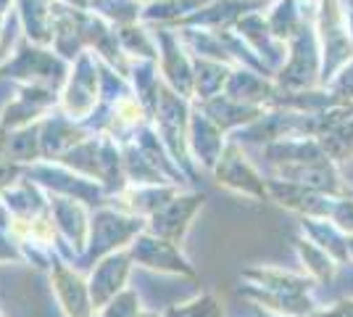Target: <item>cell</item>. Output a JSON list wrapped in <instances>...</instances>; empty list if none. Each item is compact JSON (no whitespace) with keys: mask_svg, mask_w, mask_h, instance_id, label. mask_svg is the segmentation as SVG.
<instances>
[{"mask_svg":"<svg viewBox=\"0 0 353 317\" xmlns=\"http://www.w3.org/2000/svg\"><path fill=\"white\" fill-rule=\"evenodd\" d=\"M264 0H211L206 8L192 14L182 27H195V30H235V24L248 14L264 11ZM179 30V27H176Z\"/></svg>","mask_w":353,"mask_h":317,"instance_id":"obj_16","label":"cell"},{"mask_svg":"<svg viewBox=\"0 0 353 317\" xmlns=\"http://www.w3.org/2000/svg\"><path fill=\"white\" fill-rule=\"evenodd\" d=\"M130 257L145 267L163 272H182V275H192V267L188 265V259L179 254L176 243L159 238L153 233H140L130 246Z\"/></svg>","mask_w":353,"mask_h":317,"instance_id":"obj_14","label":"cell"},{"mask_svg":"<svg viewBox=\"0 0 353 317\" xmlns=\"http://www.w3.org/2000/svg\"><path fill=\"white\" fill-rule=\"evenodd\" d=\"M295 246H298L301 259L309 265V270L314 272L316 278H322V280H330V278H332V272H335L338 265H335V259L330 257L322 246H316L311 238H295Z\"/></svg>","mask_w":353,"mask_h":317,"instance_id":"obj_30","label":"cell"},{"mask_svg":"<svg viewBox=\"0 0 353 317\" xmlns=\"http://www.w3.org/2000/svg\"><path fill=\"white\" fill-rule=\"evenodd\" d=\"M50 217H53V222H56V227H59L61 233L72 241V246L77 251H82L88 246L90 222L82 201L66 196H50Z\"/></svg>","mask_w":353,"mask_h":317,"instance_id":"obj_21","label":"cell"},{"mask_svg":"<svg viewBox=\"0 0 353 317\" xmlns=\"http://www.w3.org/2000/svg\"><path fill=\"white\" fill-rule=\"evenodd\" d=\"M211 0H156L145 3L143 11V24L148 27H182L192 14H198L201 8H206Z\"/></svg>","mask_w":353,"mask_h":317,"instance_id":"obj_25","label":"cell"},{"mask_svg":"<svg viewBox=\"0 0 353 317\" xmlns=\"http://www.w3.org/2000/svg\"><path fill=\"white\" fill-rule=\"evenodd\" d=\"M24 177L37 182L40 188H48L53 196L77 198L82 204H103V185L90 180L85 175H77L74 169L59 164V162H37L24 166Z\"/></svg>","mask_w":353,"mask_h":317,"instance_id":"obj_6","label":"cell"},{"mask_svg":"<svg viewBox=\"0 0 353 317\" xmlns=\"http://www.w3.org/2000/svg\"><path fill=\"white\" fill-rule=\"evenodd\" d=\"M322 143L324 153L335 162V164H343V162H351L353 159V117L348 122L338 124L335 130L324 133L322 137H316Z\"/></svg>","mask_w":353,"mask_h":317,"instance_id":"obj_29","label":"cell"},{"mask_svg":"<svg viewBox=\"0 0 353 317\" xmlns=\"http://www.w3.org/2000/svg\"><path fill=\"white\" fill-rule=\"evenodd\" d=\"M148 230V222L143 217H132L117 209H101L90 220V238H88V259H98L117 251L119 246L130 243Z\"/></svg>","mask_w":353,"mask_h":317,"instance_id":"obj_7","label":"cell"},{"mask_svg":"<svg viewBox=\"0 0 353 317\" xmlns=\"http://www.w3.org/2000/svg\"><path fill=\"white\" fill-rule=\"evenodd\" d=\"M24 180V166L11 162L6 153H0V193L14 188L16 182Z\"/></svg>","mask_w":353,"mask_h":317,"instance_id":"obj_32","label":"cell"},{"mask_svg":"<svg viewBox=\"0 0 353 317\" xmlns=\"http://www.w3.org/2000/svg\"><path fill=\"white\" fill-rule=\"evenodd\" d=\"M0 153H6L11 162L21 166H32L43 162V146H40V122L30 127H19L11 133H0Z\"/></svg>","mask_w":353,"mask_h":317,"instance_id":"obj_24","label":"cell"},{"mask_svg":"<svg viewBox=\"0 0 353 317\" xmlns=\"http://www.w3.org/2000/svg\"><path fill=\"white\" fill-rule=\"evenodd\" d=\"M190 111L192 101L182 98L161 79L159 93H156V104L150 108V122L159 130L163 146L169 148L176 166L192 177V159L188 148V130H190Z\"/></svg>","mask_w":353,"mask_h":317,"instance_id":"obj_2","label":"cell"},{"mask_svg":"<svg viewBox=\"0 0 353 317\" xmlns=\"http://www.w3.org/2000/svg\"><path fill=\"white\" fill-rule=\"evenodd\" d=\"M214 180L219 182L221 188L232 191L237 196H245V198H256V201H264L269 196V180H264L259 175V169L250 164L243 146L237 140H227V148L221 153L219 164L216 169L211 172Z\"/></svg>","mask_w":353,"mask_h":317,"instance_id":"obj_8","label":"cell"},{"mask_svg":"<svg viewBox=\"0 0 353 317\" xmlns=\"http://www.w3.org/2000/svg\"><path fill=\"white\" fill-rule=\"evenodd\" d=\"M316 32L322 43V88L353 59L348 16L343 0H322L316 14Z\"/></svg>","mask_w":353,"mask_h":317,"instance_id":"obj_4","label":"cell"},{"mask_svg":"<svg viewBox=\"0 0 353 317\" xmlns=\"http://www.w3.org/2000/svg\"><path fill=\"white\" fill-rule=\"evenodd\" d=\"M345 6V16H348V35H351V48H353V0H343Z\"/></svg>","mask_w":353,"mask_h":317,"instance_id":"obj_33","label":"cell"},{"mask_svg":"<svg viewBox=\"0 0 353 317\" xmlns=\"http://www.w3.org/2000/svg\"><path fill=\"white\" fill-rule=\"evenodd\" d=\"M88 11L101 16L111 27H130V24H140L143 21V11L145 3L143 0H90Z\"/></svg>","mask_w":353,"mask_h":317,"instance_id":"obj_28","label":"cell"},{"mask_svg":"<svg viewBox=\"0 0 353 317\" xmlns=\"http://www.w3.org/2000/svg\"><path fill=\"white\" fill-rule=\"evenodd\" d=\"M159 43V72L161 79L179 93L182 98L192 101V56L182 43L179 32L172 27H150Z\"/></svg>","mask_w":353,"mask_h":317,"instance_id":"obj_9","label":"cell"},{"mask_svg":"<svg viewBox=\"0 0 353 317\" xmlns=\"http://www.w3.org/2000/svg\"><path fill=\"white\" fill-rule=\"evenodd\" d=\"M232 69L235 66H227L221 61L192 56V101H208V98L221 95L230 82Z\"/></svg>","mask_w":353,"mask_h":317,"instance_id":"obj_23","label":"cell"},{"mask_svg":"<svg viewBox=\"0 0 353 317\" xmlns=\"http://www.w3.org/2000/svg\"><path fill=\"white\" fill-rule=\"evenodd\" d=\"M327 90H332L338 98H343L345 104H353V59L340 69L338 75L332 77L327 85H324Z\"/></svg>","mask_w":353,"mask_h":317,"instance_id":"obj_31","label":"cell"},{"mask_svg":"<svg viewBox=\"0 0 353 317\" xmlns=\"http://www.w3.org/2000/svg\"><path fill=\"white\" fill-rule=\"evenodd\" d=\"M56 3L72 6V8H79V11H88V3H90V0H56Z\"/></svg>","mask_w":353,"mask_h":317,"instance_id":"obj_34","label":"cell"},{"mask_svg":"<svg viewBox=\"0 0 353 317\" xmlns=\"http://www.w3.org/2000/svg\"><path fill=\"white\" fill-rule=\"evenodd\" d=\"M348 254L353 257V236H348Z\"/></svg>","mask_w":353,"mask_h":317,"instance_id":"obj_36","label":"cell"},{"mask_svg":"<svg viewBox=\"0 0 353 317\" xmlns=\"http://www.w3.org/2000/svg\"><path fill=\"white\" fill-rule=\"evenodd\" d=\"M130 251H117V254H108V257L92 270V278H90V291H92V299L95 302H103L108 296H114L121 283L127 280V272H130Z\"/></svg>","mask_w":353,"mask_h":317,"instance_id":"obj_26","label":"cell"},{"mask_svg":"<svg viewBox=\"0 0 353 317\" xmlns=\"http://www.w3.org/2000/svg\"><path fill=\"white\" fill-rule=\"evenodd\" d=\"M235 32L253 48V53L264 61L266 66L274 72V77H277V72H280L282 66H285V61H288V43H282L280 37L272 32L264 11L243 16L235 24Z\"/></svg>","mask_w":353,"mask_h":317,"instance_id":"obj_10","label":"cell"},{"mask_svg":"<svg viewBox=\"0 0 353 317\" xmlns=\"http://www.w3.org/2000/svg\"><path fill=\"white\" fill-rule=\"evenodd\" d=\"M92 135L82 122L66 117L61 108L50 111L40 122V146H43V162H59L61 156L77 148L82 140Z\"/></svg>","mask_w":353,"mask_h":317,"instance_id":"obj_11","label":"cell"},{"mask_svg":"<svg viewBox=\"0 0 353 317\" xmlns=\"http://www.w3.org/2000/svg\"><path fill=\"white\" fill-rule=\"evenodd\" d=\"M203 201H206L203 193H176L163 209H159L148 220V233L172 243H179L182 236L188 233L195 211L203 206Z\"/></svg>","mask_w":353,"mask_h":317,"instance_id":"obj_12","label":"cell"},{"mask_svg":"<svg viewBox=\"0 0 353 317\" xmlns=\"http://www.w3.org/2000/svg\"><path fill=\"white\" fill-rule=\"evenodd\" d=\"M101 101V69H98V56L85 50L79 59L72 64L69 79L61 90L59 108L77 122H85L92 117Z\"/></svg>","mask_w":353,"mask_h":317,"instance_id":"obj_5","label":"cell"},{"mask_svg":"<svg viewBox=\"0 0 353 317\" xmlns=\"http://www.w3.org/2000/svg\"><path fill=\"white\" fill-rule=\"evenodd\" d=\"M192 104L198 106V108H201L216 127H221L227 135H235L237 130H243V127L253 124L259 117H264V111H266V108H259V106L240 104V101L230 98V95H224V93L216 95V98L192 101Z\"/></svg>","mask_w":353,"mask_h":317,"instance_id":"obj_18","label":"cell"},{"mask_svg":"<svg viewBox=\"0 0 353 317\" xmlns=\"http://www.w3.org/2000/svg\"><path fill=\"white\" fill-rule=\"evenodd\" d=\"M21 35L34 46L50 48L53 43V3L50 0H16Z\"/></svg>","mask_w":353,"mask_h":317,"instance_id":"obj_22","label":"cell"},{"mask_svg":"<svg viewBox=\"0 0 353 317\" xmlns=\"http://www.w3.org/2000/svg\"><path fill=\"white\" fill-rule=\"evenodd\" d=\"M119 46L127 53V59L132 61H159V43L156 35L148 24H130V27H119Z\"/></svg>","mask_w":353,"mask_h":317,"instance_id":"obj_27","label":"cell"},{"mask_svg":"<svg viewBox=\"0 0 353 317\" xmlns=\"http://www.w3.org/2000/svg\"><path fill=\"white\" fill-rule=\"evenodd\" d=\"M82 27H85V11L63 6V3H53V43L50 48L69 64H74L88 50Z\"/></svg>","mask_w":353,"mask_h":317,"instance_id":"obj_15","label":"cell"},{"mask_svg":"<svg viewBox=\"0 0 353 317\" xmlns=\"http://www.w3.org/2000/svg\"><path fill=\"white\" fill-rule=\"evenodd\" d=\"M143 3H156V0H143Z\"/></svg>","mask_w":353,"mask_h":317,"instance_id":"obj_38","label":"cell"},{"mask_svg":"<svg viewBox=\"0 0 353 317\" xmlns=\"http://www.w3.org/2000/svg\"><path fill=\"white\" fill-rule=\"evenodd\" d=\"M72 72V64L63 61L53 48H43L30 43L24 35L16 43L11 59L0 66V79L16 88H43L61 93Z\"/></svg>","mask_w":353,"mask_h":317,"instance_id":"obj_1","label":"cell"},{"mask_svg":"<svg viewBox=\"0 0 353 317\" xmlns=\"http://www.w3.org/2000/svg\"><path fill=\"white\" fill-rule=\"evenodd\" d=\"M16 0H0V16H6L8 11H14Z\"/></svg>","mask_w":353,"mask_h":317,"instance_id":"obj_35","label":"cell"},{"mask_svg":"<svg viewBox=\"0 0 353 317\" xmlns=\"http://www.w3.org/2000/svg\"><path fill=\"white\" fill-rule=\"evenodd\" d=\"M227 140H230V135L221 127H216L198 106L192 104L190 130H188V148H190L192 159L203 169L214 172L216 164H219L221 153L227 148Z\"/></svg>","mask_w":353,"mask_h":317,"instance_id":"obj_13","label":"cell"},{"mask_svg":"<svg viewBox=\"0 0 353 317\" xmlns=\"http://www.w3.org/2000/svg\"><path fill=\"white\" fill-rule=\"evenodd\" d=\"M264 159L272 169L290 164H306V162H316V159H330L324 153L322 143L316 137L309 135H293L282 137L272 146H264Z\"/></svg>","mask_w":353,"mask_h":317,"instance_id":"obj_20","label":"cell"},{"mask_svg":"<svg viewBox=\"0 0 353 317\" xmlns=\"http://www.w3.org/2000/svg\"><path fill=\"white\" fill-rule=\"evenodd\" d=\"M224 95L235 98L240 104L269 108L274 104V98L280 95V85L274 77H266L256 69H248V66H235L227 88H224Z\"/></svg>","mask_w":353,"mask_h":317,"instance_id":"obj_17","label":"cell"},{"mask_svg":"<svg viewBox=\"0 0 353 317\" xmlns=\"http://www.w3.org/2000/svg\"><path fill=\"white\" fill-rule=\"evenodd\" d=\"M176 193H179L176 185H127L121 193L114 196V201H117V211L132 214V217H148L150 220Z\"/></svg>","mask_w":353,"mask_h":317,"instance_id":"obj_19","label":"cell"},{"mask_svg":"<svg viewBox=\"0 0 353 317\" xmlns=\"http://www.w3.org/2000/svg\"><path fill=\"white\" fill-rule=\"evenodd\" d=\"M280 90H311L322 88V43L316 21H303L288 43V61L277 72Z\"/></svg>","mask_w":353,"mask_h":317,"instance_id":"obj_3","label":"cell"},{"mask_svg":"<svg viewBox=\"0 0 353 317\" xmlns=\"http://www.w3.org/2000/svg\"><path fill=\"white\" fill-rule=\"evenodd\" d=\"M264 3H266V6H272V3H274V0H264Z\"/></svg>","mask_w":353,"mask_h":317,"instance_id":"obj_37","label":"cell"}]
</instances>
